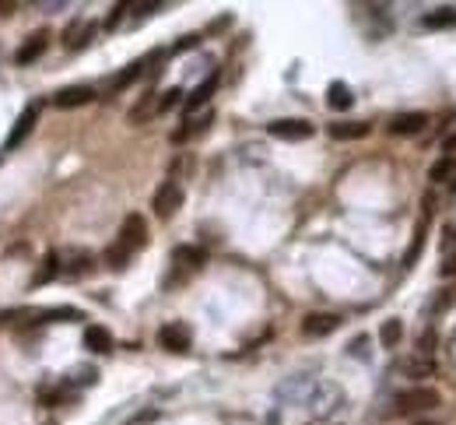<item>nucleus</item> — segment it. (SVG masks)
<instances>
[{"mask_svg": "<svg viewBox=\"0 0 456 425\" xmlns=\"http://www.w3.org/2000/svg\"><path fill=\"white\" fill-rule=\"evenodd\" d=\"M327 106H330V109H340V113H344V109H351V106H355L351 88L344 85V81H333V85L327 88Z\"/></svg>", "mask_w": 456, "mask_h": 425, "instance_id": "20", "label": "nucleus"}, {"mask_svg": "<svg viewBox=\"0 0 456 425\" xmlns=\"http://www.w3.org/2000/svg\"><path fill=\"white\" fill-rule=\"evenodd\" d=\"M183 102V88H166L162 95H158V113H168L172 106H179Z\"/></svg>", "mask_w": 456, "mask_h": 425, "instance_id": "29", "label": "nucleus"}, {"mask_svg": "<svg viewBox=\"0 0 456 425\" xmlns=\"http://www.w3.org/2000/svg\"><path fill=\"white\" fill-rule=\"evenodd\" d=\"M400 338H404V324H400L397 316L382 320V327H379V341H382V348H397Z\"/></svg>", "mask_w": 456, "mask_h": 425, "instance_id": "23", "label": "nucleus"}, {"mask_svg": "<svg viewBox=\"0 0 456 425\" xmlns=\"http://www.w3.org/2000/svg\"><path fill=\"white\" fill-rule=\"evenodd\" d=\"M21 316H29V309H0V327H4V324H14V320H21Z\"/></svg>", "mask_w": 456, "mask_h": 425, "instance_id": "32", "label": "nucleus"}, {"mask_svg": "<svg viewBox=\"0 0 456 425\" xmlns=\"http://www.w3.org/2000/svg\"><path fill=\"white\" fill-rule=\"evenodd\" d=\"M14 11H18V4H14V0H11V4H4V0H0V18H7V14H14Z\"/></svg>", "mask_w": 456, "mask_h": 425, "instance_id": "36", "label": "nucleus"}, {"mask_svg": "<svg viewBox=\"0 0 456 425\" xmlns=\"http://www.w3.org/2000/svg\"><path fill=\"white\" fill-rule=\"evenodd\" d=\"M84 348L95 351V355H106V351H113V334L106 327L91 324V327H84Z\"/></svg>", "mask_w": 456, "mask_h": 425, "instance_id": "16", "label": "nucleus"}, {"mask_svg": "<svg viewBox=\"0 0 456 425\" xmlns=\"http://www.w3.org/2000/svg\"><path fill=\"white\" fill-rule=\"evenodd\" d=\"M267 134L281 137V141H305V137H313V124L309 120H274V124H267Z\"/></svg>", "mask_w": 456, "mask_h": 425, "instance_id": "6", "label": "nucleus"}, {"mask_svg": "<svg viewBox=\"0 0 456 425\" xmlns=\"http://www.w3.org/2000/svg\"><path fill=\"white\" fill-rule=\"evenodd\" d=\"M91 267H95V256L84 254V250H78V254L67 256V264H64V271H60V274H67V278H84Z\"/></svg>", "mask_w": 456, "mask_h": 425, "instance_id": "19", "label": "nucleus"}, {"mask_svg": "<svg viewBox=\"0 0 456 425\" xmlns=\"http://www.w3.org/2000/svg\"><path fill=\"white\" fill-rule=\"evenodd\" d=\"M151 60H155V53H151V56H144V60H137V64H130V67H126V71H120V74H113V78L106 81V91L113 95V91H123L126 85H133V81L144 74V67H148Z\"/></svg>", "mask_w": 456, "mask_h": 425, "instance_id": "15", "label": "nucleus"}, {"mask_svg": "<svg viewBox=\"0 0 456 425\" xmlns=\"http://www.w3.org/2000/svg\"><path fill=\"white\" fill-rule=\"evenodd\" d=\"M453 176H456V159H439L435 166H432V172H428V179L432 183H453Z\"/></svg>", "mask_w": 456, "mask_h": 425, "instance_id": "25", "label": "nucleus"}, {"mask_svg": "<svg viewBox=\"0 0 456 425\" xmlns=\"http://www.w3.org/2000/svg\"><path fill=\"white\" fill-rule=\"evenodd\" d=\"M432 408H439V394H435L432 386H411V390H404V394L393 397L390 415L411 419V415H425V411H432Z\"/></svg>", "mask_w": 456, "mask_h": 425, "instance_id": "1", "label": "nucleus"}, {"mask_svg": "<svg viewBox=\"0 0 456 425\" xmlns=\"http://www.w3.org/2000/svg\"><path fill=\"white\" fill-rule=\"evenodd\" d=\"M337 327H340V316H333V313H309L302 320V334L305 338H327Z\"/></svg>", "mask_w": 456, "mask_h": 425, "instance_id": "10", "label": "nucleus"}, {"mask_svg": "<svg viewBox=\"0 0 456 425\" xmlns=\"http://www.w3.org/2000/svg\"><path fill=\"white\" fill-rule=\"evenodd\" d=\"M211 120H214V113H201V116H190L186 120V127H179L176 134H172V144H183V141H190V137H197V134H204V130L211 127Z\"/></svg>", "mask_w": 456, "mask_h": 425, "instance_id": "17", "label": "nucleus"}, {"mask_svg": "<svg viewBox=\"0 0 456 425\" xmlns=\"http://www.w3.org/2000/svg\"><path fill=\"white\" fill-rule=\"evenodd\" d=\"M67 397V386H46V390H39V401L46 404V408H53V404H60Z\"/></svg>", "mask_w": 456, "mask_h": 425, "instance_id": "30", "label": "nucleus"}, {"mask_svg": "<svg viewBox=\"0 0 456 425\" xmlns=\"http://www.w3.org/2000/svg\"><path fill=\"white\" fill-rule=\"evenodd\" d=\"M60 260H64V256L56 254V250H49V254H46V260H42V271L32 278V285H46V281H53V278L64 271V264H60Z\"/></svg>", "mask_w": 456, "mask_h": 425, "instance_id": "21", "label": "nucleus"}, {"mask_svg": "<svg viewBox=\"0 0 456 425\" xmlns=\"http://www.w3.org/2000/svg\"><path fill=\"white\" fill-rule=\"evenodd\" d=\"M369 134V124L365 120H340V124H330V137L333 141H358Z\"/></svg>", "mask_w": 456, "mask_h": 425, "instance_id": "18", "label": "nucleus"}, {"mask_svg": "<svg viewBox=\"0 0 456 425\" xmlns=\"http://www.w3.org/2000/svg\"><path fill=\"white\" fill-rule=\"evenodd\" d=\"M95 36H98V25H95V21H74V25L64 32V46H67L71 53H78L84 46H91Z\"/></svg>", "mask_w": 456, "mask_h": 425, "instance_id": "11", "label": "nucleus"}, {"mask_svg": "<svg viewBox=\"0 0 456 425\" xmlns=\"http://www.w3.org/2000/svg\"><path fill=\"white\" fill-rule=\"evenodd\" d=\"M172 260L183 264V267H201V264H208V254H204L201 246H176V250H172Z\"/></svg>", "mask_w": 456, "mask_h": 425, "instance_id": "22", "label": "nucleus"}, {"mask_svg": "<svg viewBox=\"0 0 456 425\" xmlns=\"http://www.w3.org/2000/svg\"><path fill=\"white\" fill-rule=\"evenodd\" d=\"M197 43H201L197 36H183V39L176 43V53H179V49H190V46H197Z\"/></svg>", "mask_w": 456, "mask_h": 425, "instance_id": "34", "label": "nucleus"}, {"mask_svg": "<svg viewBox=\"0 0 456 425\" xmlns=\"http://www.w3.org/2000/svg\"><path fill=\"white\" fill-rule=\"evenodd\" d=\"M39 124V102H29L21 113H18V120H14V127L7 134V141H4V151H14V148H21L25 141H29V134L36 130Z\"/></svg>", "mask_w": 456, "mask_h": 425, "instance_id": "2", "label": "nucleus"}, {"mask_svg": "<svg viewBox=\"0 0 456 425\" xmlns=\"http://www.w3.org/2000/svg\"><path fill=\"white\" fill-rule=\"evenodd\" d=\"M130 250H123V246H120V243H113V246H109V250H106V254H102V260H106V264H109V267H113V271H123L126 264H130Z\"/></svg>", "mask_w": 456, "mask_h": 425, "instance_id": "28", "label": "nucleus"}, {"mask_svg": "<svg viewBox=\"0 0 456 425\" xmlns=\"http://www.w3.org/2000/svg\"><path fill=\"white\" fill-rule=\"evenodd\" d=\"M123 250L130 254H137V250H144L148 246V221H144V214H126L123 225H120V239H116Z\"/></svg>", "mask_w": 456, "mask_h": 425, "instance_id": "3", "label": "nucleus"}, {"mask_svg": "<svg viewBox=\"0 0 456 425\" xmlns=\"http://www.w3.org/2000/svg\"><path fill=\"white\" fill-rule=\"evenodd\" d=\"M400 376H407V380H428V376H435V359H428V355H411V359H404L400 362Z\"/></svg>", "mask_w": 456, "mask_h": 425, "instance_id": "13", "label": "nucleus"}, {"mask_svg": "<svg viewBox=\"0 0 456 425\" xmlns=\"http://www.w3.org/2000/svg\"><path fill=\"white\" fill-rule=\"evenodd\" d=\"M214 88H218V71H214L211 78H204L201 85H197L193 91H190V95H186V99H183V109H186V116H193L197 109H204V106H208L211 95H214Z\"/></svg>", "mask_w": 456, "mask_h": 425, "instance_id": "12", "label": "nucleus"}, {"mask_svg": "<svg viewBox=\"0 0 456 425\" xmlns=\"http://www.w3.org/2000/svg\"><path fill=\"white\" fill-rule=\"evenodd\" d=\"M415 425H435V422H415Z\"/></svg>", "mask_w": 456, "mask_h": 425, "instance_id": "37", "label": "nucleus"}, {"mask_svg": "<svg viewBox=\"0 0 456 425\" xmlns=\"http://www.w3.org/2000/svg\"><path fill=\"white\" fill-rule=\"evenodd\" d=\"M453 306H456V285H450V289H439V292L432 296L428 313H446V309H453Z\"/></svg>", "mask_w": 456, "mask_h": 425, "instance_id": "26", "label": "nucleus"}, {"mask_svg": "<svg viewBox=\"0 0 456 425\" xmlns=\"http://www.w3.org/2000/svg\"><path fill=\"white\" fill-rule=\"evenodd\" d=\"M158 344L168 348V351H190L193 334H190V327H186V324H166V327L158 331Z\"/></svg>", "mask_w": 456, "mask_h": 425, "instance_id": "8", "label": "nucleus"}, {"mask_svg": "<svg viewBox=\"0 0 456 425\" xmlns=\"http://www.w3.org/2000/svg\"><path fill=\"white\" fill-rule=\"evenodd\" d=\"M425 229H428V218H421V225H417L415 243H411V246H407V254H404V267H415V260L421 256V246H425Z\"/></svg>", "mask_w": 456, "mask_h": 425, "instance_id": "27", "label": "nucleus"}, {"mask_svg": "<svg viewBox=\"0 0 456 425\" xmlns=\"http://www.w3.org/2000/svg\"><path fill=\"white\" fill-rule=\"evenodd\" d=\"M425 29H456V7H439L425 14Z\"/></svg>", "mask_w": 456, "mask_h": 425, "instance_id": "24", "label": "nucleus"}, {"mask_svg": "<svg viewBox=\"0 0 456 425\" xmlns=\"http://www.w3.org/2000/svg\"><path fill=\"white\" fill-rule=\"evenodd\" d=\"M126 11H130V4H116V7L109 11V18H106V29H116V25L126 18Z\"/></svg>", "mask_w": 456, "mask_h": 425, "instance_id": "31", "label": "nucleus"}, {"mask_svg": "<svg viewBox=\"0 0 456 425\" xmlns=\"http://www.w3.org/2000/svg\"><path fill=\"white\" fill-rule=\"evenodd\" d=\"M442 151H456V130H450V134L442 137Z\"/></svg>", "mask_w": 456, "mask_h": 425, "instance_id": "35", "label": "nucleus"}, {"mask_svg": "<svg viewBox=\"0 0 456 425\" xmlns=\"http://www.w3.org/2000/svg\"><path fill=\"white\" fill-rule=\"evenodd\" d=\"M46 49H49V32H32L25 43L18 46L14 64H18V67H29V64H36V60H39Z\"/></svg>", "mask_w": 456, "mask_h": 425, "instance_id": "7", "label": "nucleus"}, {"mask_svg": "<svg viewBox=\"0 0 456 425\" xmlns=\"http://www.w3.org/2000/svg\"><path fill=\"white\" fill-rule=\"evenodd\" d=\"M151 208H155V214H158L162 221H168L172 214L183 208V186H179L176 179H166V183L155 190V201H151Z\"/></svg>", "mask_w": 456, "mask_h": 425, "instance_id": "4", "label": "nucleus"}, {"mask_svg": "<svg viewBox=\"0 0 456 425\" xmlns=\"http://www.w3.org/2000/svg\"><path fill=\"white\" fill-rule=\"evenodd\" d=\"M151 116H158V95H155V91H144V95L130 106L126 120H130L133 127H141V124H148Z\"/></svg>", "mask_w": 456, "mask_h": 425, "instance_id": "14", "label": "nucleus"}, {"mask_svg": "<svg viewBox=\"0 0 456 425\" xmlns=\"http://www.w3.org/2000/svg\"><path fill=\"white\" fill-rule=\"evenodd\" d=\"M386 127H390V134H397V137H411V134H421V130L428 127V113H421V109L417 113H397Z\"/></svg>", "mask_w": 456, "mask_h": 425, "instance_id": "9", "label": "nucleus"}, {"mask_svg": "<svg viewBox=\"0 0 456 425\" xmlns=\"http://www.w3.org/2000/svg\"><path fill=\"white\" fill-rule=\"evenodd\" d=\"M95 99V88L91 85H67L53 95V106L56 109H78V106H88Z\"/></svg>", "mask_w": 456, "mask_h": 425, "instance_id": "5", "label": "nucleus"}, {"mask_svg": "<svg viewBox=\"0 0 456 425\" xmlns=\"http://www.w3.org/2000/svg\"><path fill=\"white\" fill-rule=\"evenodd\" d=\"M439 271H442V278H456V254H450V256H446Z\"/></svg>", "mask_w": 456, "mask_h": 425, "instance_id": "33", "label": "nucleus"}]
</instances>
